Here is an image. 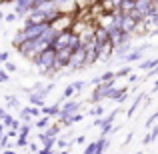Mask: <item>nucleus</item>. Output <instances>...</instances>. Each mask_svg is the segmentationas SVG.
I'll return each mask as SVG.
<instances>
[{"label":"nucleus","instance_id":"nucleus-4","mask_svg":"<svg viewBox=\"0 0 158 154\" xmlns=\"http://www.w3.org/2000/svg\"><path fill=\"white\" fill-rule=\"evenodd\" d=\"M156 136H158V126H154V128H152V132H150V138L152 140H154Z\"/></svg>","mask_w":158,"mask_h":154},{"label":"nucleus","instance_id":"nucleus-1","mask_svg":"<svg viewBox=\"0 0 158 154\" xmlns=\"http://www.w3.org/2000/svg\"><path fill=\"white\" fill-rule=\"evenodd\" d=\"M38 66L40 70H48L52 66H56V50L54 48H44L38 54Z\"/></svg>","mask_w":158,"mask_h":154},{"label":"nucleus","instance_id":"nucleus-3","mask_svg":"<svg viewBox=\"0 0 158 154\" xmlns=\"http://www.w3.org/2000/svg\"><path fill=\"white\" fill-rule=\"evenodd\" d=\"M136 24H138V20H136L132 14H124L120 28H122V32H126V34H132V32L136 30Z\"/></svg>","mask_w":158,"mask_h":154},{"label":"nucleus","instance_id":"nucleus-6","mask_svg":"<svg viewBox=\"0 0 158 154\" xmlns=\"http://www.w3.org/2000/svg\"><path fill=\"white\" fill-rule=\"evenodd\" d=\"M0 2H2V0H0Z\"/></svg>","mask_w":158,"mask_h":154},{"label":"nucleus","instance_id":"nucleus-2","mask_svg":"<svg viewBox=\"0 0 158 154\" xmlns=\"http://www.w3.org/2000/svg\"><path fill=\"white\" fill-rule=\"evenodd\" d=\"M68 64H70V66H74V68H80V66H84V64H86V48L82 46V44H80L78 48H74V50H72Z\"/></svg>","mask_w":158,"mask_h":154},{"label":"nucleus","instance_id":"nucleus-5","mask_svg":"<svg viewBox=\"0 0 158 154\" xmlns=\"http://www.w3.org/2000/svg\"><path fill=\"white\" fill-rule=\"evenodd\" d=\"M152 90H154V92H156V90H158V82H156V84H154V88H152Z\"/></svg>","mask_w":158,"mask_h":154}]
</instances>
